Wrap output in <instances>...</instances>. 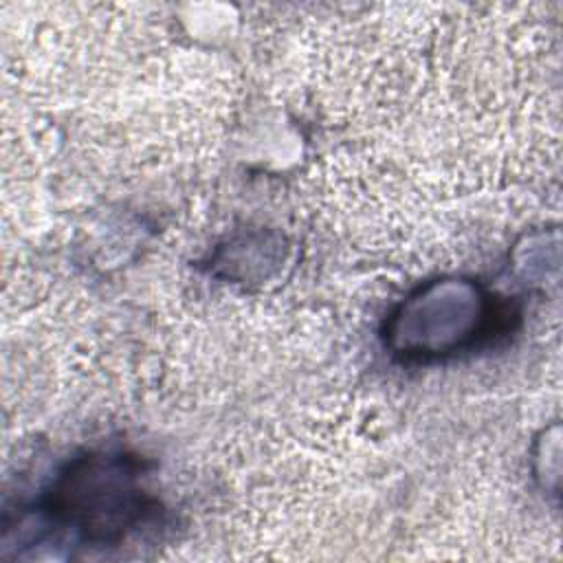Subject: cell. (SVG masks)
I'll return each mask as SVG.
<instances>
[{
	"label": "cell",
	"mask_w": 563,
	"mask_h": 563,
	"mask_svg": "<svg viewBox=\"0 0 563 563\" xmlns=\"http://www.w3.org/2000/svg\"><path fill=\"white\" fill-rule=\"evenodd\" d=\"M495 301L468 277H440L416 288L389 314L387 347L405 358H442L475 345L490 332Z\"/></svg>",
	"instance_id": "cell-1"
},
{
	"label": "cell",
	"mask_w": 563,
	"mask_h": 563,
	"mask_svg": "<svg viewBox=\"0 0 563 563\" xmlns=\"http://www.w3.org/2000/svg\"><path fill=\"white\" fill-rule=\"evenodd\" d=\"M134 477V471L119 457H81L57 479L51 512L90 539H114L143 515V490Z\"/></svg>",
	"instance_id": "cell-2"
}]
</instances>
